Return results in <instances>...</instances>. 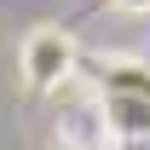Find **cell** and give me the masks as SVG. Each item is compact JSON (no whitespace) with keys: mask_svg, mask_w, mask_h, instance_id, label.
I'll list each match as a JSON object with an SVG mask.
<instances>
[{"mask_svg":"<svg viewBox=\"0 0 150 150\" xmlns=\"http://www.w3.org/2000/svg\"><path fill=\"white\" fill-rule=\"evenodd\" d=\"M75 35L69 29H58V23H35L18 46V69L29 81V93H58L64 81L75 75Z\"/></svg>","mask_w":150,"mask_h":150,"instance_id":"1","label":"cell"},{"mask_svg":"<svg viewBox=\"0 0 150 150\" xmlns=\"http://www.w3.org/2000/svg\"><path fill=\"white\" fill-rule=\"evenodd\" d=\"M115 12H150V0H110Z\"/></svg>","mask_w":150,"mask_h":150,"instance_id":"2","label":"cell"}]
</instances>
